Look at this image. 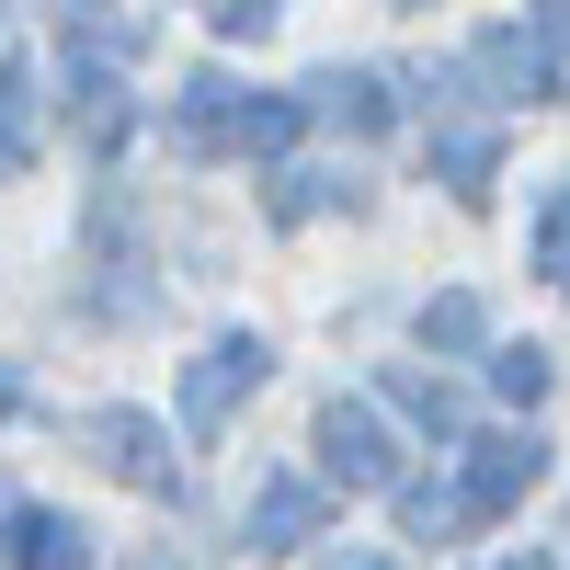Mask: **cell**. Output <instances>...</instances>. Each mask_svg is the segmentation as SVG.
Masks as SVG:
<instances>
[{
  "label": "cell",
  "mask_w": 570,
  "mask_h": 570,
  "mask_svg": "<svg viewBox=\"0 0 570 570\" xmlns=\"http://www.w3.org/2000/svg\"><path fill=\"white\" fill-rule=\"evenodd\" d=\"M320 468H331L343 491H389V480H400V445H389V422H376L365 400H331V411H320Z\"/></svg>",
  "instance_id": "6da1fadb"
},
{
  "label": "cell",
  "mask_w": 570,
  "mask_h": 570,
  "mask_svg": "<svg viewBox=\"0 0 570 570\" xmlns=\"http://www.w3.org/2000/svg\"><path fill=\"white\" fill-rule=\"evenodd\" d=\"M537 468H548V445L537 434H491V445H468V525H491V513H513V502H525L537 491Z\"/></svg>",
  "instance_id": "7a4b0ae2"
},
{
  "label": "cell",
  "mask_w": 570,
  "mask_h": 570,
  "mask_svg": "<svg viewBox=\"0 0 570 570\" xmlns=\"http://www.w3.org/2000/svg\"><path fill=\"white\" fill-rule=\"evenodd\" d=\"M240 389H263V343H217V354H195V376H183V422H195V434H217V422L240 411Z\"/></svg>",
  "instance_id": "3957f363"
},
{
  "label": "cell",
  "mask_w": 570,
  "mask_h": 570,
  "mask_svg": "<svg viewBox=\"0 0 570 570\" xmlns=\"http://www.w3.org/2000/svg\"><path fill=\"white\" fill-rule=\"evenodd\" d=\"M80 434L104 445V468H115V480H137V491H171V445H160V422H149V411H91Z\"/></svg>",
  "instance_id": "277c9868"
},
{
  "label": "cell",
  "mask_w": 570,
  "mask_h": 570,
  "mask_svg": "<svg viewBox=\"0 0 570 570\" xmlns=\"http://www.w3.org/2000/svg\"><path fill=\"white\" fill-rule=\"evenodd\" d=\"M12 570H91L80 513H12Z\"/></svg>",
  "instance_id": "5b68a950"
},
{
  "label": "cell",
  "mask_w": 570,
  "mask_h": 570,
  "mask_svg": "<svg viewBox=\"0 0 570 570\" xmlns=\"http://www.w3.org/2000/svg\"><path fill=\"white\" fill-rule=\"evenodd\" d=\"M320 537V491L308 480H263V502H252V548L274 559V548H308Z\"/></svg>",
  "instance_id": "8992f818"
},
{
  "label": "cell",
  "mask_w": 570,
  "mask_h": 570,
  "mask_svg": "<svg viewBox=\"0 0 570 570\" xmlns=\"http://www.w3.org/2000/svg\"><path fill=\"white\" fill-rule=\"evenodd\" d=\"M434 171H445V195H456V206H491V171H502V137H491V126H456L445 149H434Z\"/></svg>",
  "instance_id": "52a82bcc"
},
{
  "label": "cell",
  "mask_w": 570,
  "mask_h": 570,
  "mask_svg": "<svg viewBox=\"0 0 570 570\" xmlns=\"http://www.w3.org/2000/svg\"><path fill=\"white\" fill-rule=\"evenodd\" d=\"M12 171H35V69L0 58V183Z\"/></svg>",
  "instance_id": "ba28073f"
},
{
  "label": "cell",
  "mask_w": 570,
  "mask_h": 570,
  "mask_svg": "<svg viewBox=\"0 0 570 570\" xmlns=\"http://www.w3.org/2000/svg\"><path fill=\"white\" fill-rule=\"evenodd\" d=\"M320 104L343 115V126H365V137H376V126L400 115V104H389V80H376V69H354V80H320Z\"/></svg>",
  "instance_id": "9c48e42d"
},
{
  "label": "cell",
  "mask_w": 570,
  "mask_h": 570,
  "mask_svg": "<svg viewBox=\"0 0 570 570\" xmlns=\"http://www.w3.org/2000/svg\"><path fill=\"white\" fill-rule=\"evenodd\" d=\"M422 343H434V354H468V343H480V297H434V308H422Z\"/></svg>",
  "instance_id": "30bf717a"
},
{
  "label": "cell",
  "mask_w": 570,
  "mask_h": 570,
  "mask_svg": "<svg viewBox=\"0 0 570 570\" xmlns=\"http://www.w3.org/2000/svg\"><path fill=\"white\" fill-rule=\"evenodd\" d=\"M389 400H400L411 422H434V434H456V389H434V376H411V365H400V376H389Z\"/></svg>",
  "instance_id": "8fae6325"
},
{
  "label": "cell",
  "mask_w": 570,
  "mask_h": 570,
  "mask_svg": "<svg viewBox=\"0 0 570 570\" xmlns=\"http://www.w3.org/2000/svg\"><path fill=\"white\" fill-rule=\"evenodd\" d=\"M491 389H502V400H548V354H537V343H513V354L491 365Z\"/></svg>",
  "instance_id": "7c38bea8"
},
{
  "label": "cell",
  "mask_w": 570,
  "mask_h": 570,
  "mask_svg": "<svg viewBox=\"0 0 570 570\" xmlns=\"http://www.w3.org/2000/svg\"><path fill=\"white\" fill-rule=\"evenodd\" d=\"M537 274L570 285V195H548V217H537Z\"/></svg>",
  "instance_id": "4fadbf2b"
},
{
  "label": "cell",
  "mask_w": 570,
  "mask_h": 570,
  "mask_svg": "<svg viewBox=\"0 0 570 570\" xmlns=\"http://www.w3.org/2000/svg\"><path fill=\"white\" fill-rule=\"evenodd\" d=\"M285 0H217V35H274Z\"/></svg>",
  "instance_id": "5bb4252c"
},
{
  "label": "cell",
  "mask_w": 570,
  "mask_h": 570,
  "mask_svg": "<svg viewBox=\"0 0 570 570\" xmlns=\"http://www.w3.org/2000/svg\"><path fill=\"white\" fill-rule=\"evenodd\" d=\"M548 46H559V58H570V0H548Z\"/></svg>",
  "instance_id": "9a60e30c"
},
{
  "label": "cell",
  "mask_w": 570,
  "mask_h": 570,
  "mask_svg": "<svg viewBox=\"0 0 570 570\" xmlns=\"http://www.w3.org/2000/svg\"><path fill=\"white\" fill-rule=\"evenodd\" d=\"M320 570H376V559H365V548H331V559H320Z\"/></svg>",
  "instance_id": "2e32d148"
},
{
  "label": "cell",
  "mask_w": 570,
  "mask_h": 570,
  "mask_svg": "<svg viewBox=\"0 0 570 570\" xmlns=\"http://www.w3.org/2000/svg\"><path fill=\"white\" fill-rule=\"evenodd\" d=\"M491 570H537V559H491Z\"/></svg>",
  "instance_id": "e0dca14e"
},
{
  "label": "cell",
  "mask_w": 570,
  "mask_h": 570,
  "mask_svg": "<svg viewBox=\"0 0 570 570\" xmlns=\"http://www.w3.org/2000/svg\"><path fill=\"white\" fill-rule=\"evenodd\" d=\"M0 513H12V480H0Z\"/></svg>",
  "instance_id": "ac0fdd59"
}]
</instances>
